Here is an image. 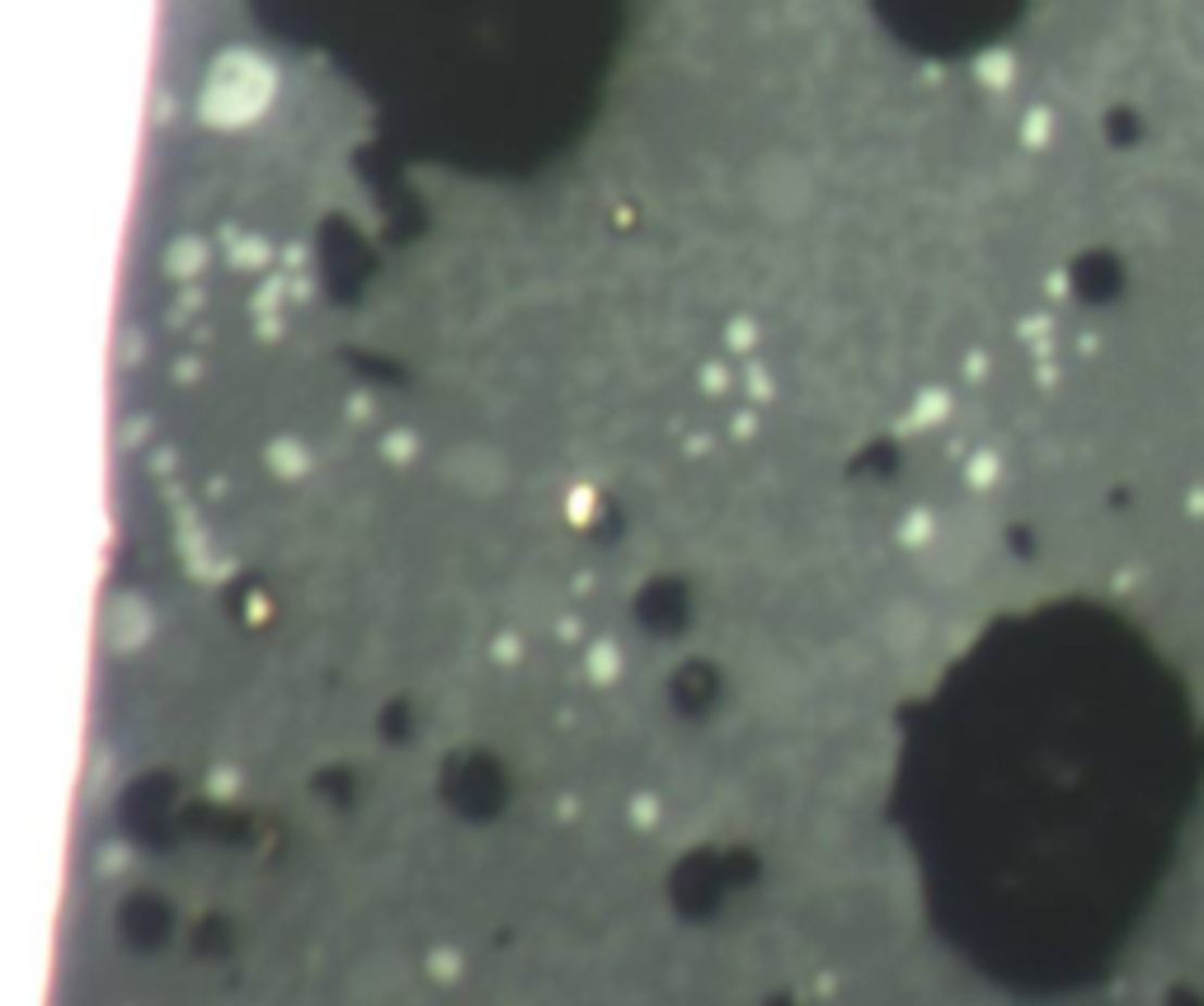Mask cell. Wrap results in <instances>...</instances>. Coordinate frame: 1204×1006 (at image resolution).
<instances>
[{
    "mask_svg": "<svg viewBox=\"0 0 1204 1006\" xmlns=\"http://www.w3.org/2000/svg\"><path fill=\"white\" fill-rule=\"evenodd\" d=\"M268 94H274V71H268V62H259V56H250V52H231L212 71L203 113L217 127H236V123H250L254 113L268 104Z\"/></svg>",
    "mask_w": 1204,
    "mask_h": 1006,
    "instance_id": "cell-1",
    "label": "cell"
},
{
    "mask_svg": "<svg viewBox=\"0 0 1204 1006\" xmlns=\"http://www.w3.org/2000/svg\"><path fill=\"white\" fill-rule=\"evenodd\" d=\"M748 193H753L762 217H772V221H800L814 203L810 169H804L796 155H768V161H758L753 179H748Z\"/></svg>",
    "mask_w": 1204,
    "mask_h": 1006,
    "instance_id": "cell-2",
    "label": "cell"
},
{
    "mask_svg": "<svg viewBox=\"0 0 1204 1006\" xmlns=\"http://www.w3.org/2000/svg\"><path fill=\"white\" fill-rule=\"evenodd\" d=\"M504 475H508V466H504L499 451H490V447H466V451H457V457H447V480H457L466 494L499 489Z\"/></svg>",
    "mask_w": 1204,
    "mask_h": 1006,
    "instance_id": "cell-3",
    "label": "cell"
},
{
    "mask_svg": "<svg viewBox=\"0 0 1204 1006\" xmlns=\"http://www.w3.org/2000/svg\"><path fill=\"white\" fill-rule=\"evenodd\" d=\"M1181 508H1186V513H1191V518H1204V485H1200V489H1186Z\"/></svg>",
    "mask_w": 1204,
    "mask_h": 1006,
    "instance_id": "cell-4",
    "label": "cell"
}]
</instances>
